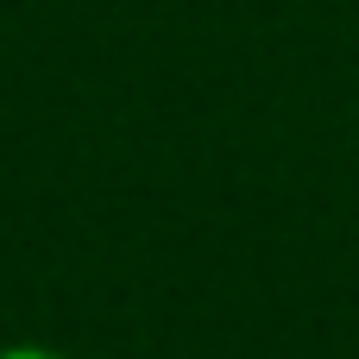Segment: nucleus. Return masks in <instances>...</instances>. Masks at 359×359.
<instances>
[{"mask_svg":"<svg viewBox=\"0 0 359 359\" xmlns=\"http://www.w3.org/2000/svg\"><path fill=\"white\" fill-rule=\"evenodd\" d=\"M0 359H63V353H50V347H6Z\"/></svg>","mask_w":359,"mask_h":359,"instance_id":"f257e3e1","label":"nucleus"}]
</instances>
